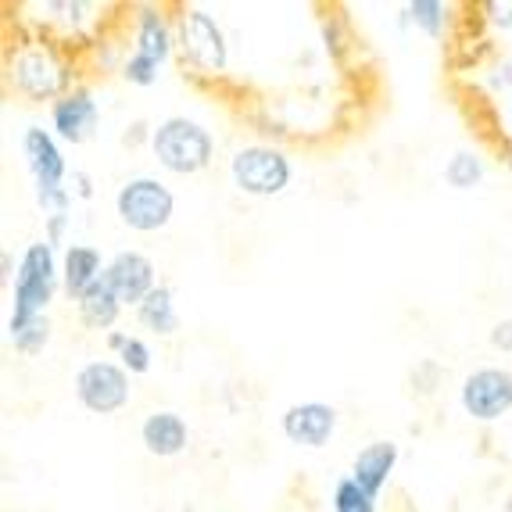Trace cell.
I'll use <instances>...</instances> for the list:
<instances>
[{
    "instance_id": "cell-37",
    "label": "cell",
    "mask_w": 512,
    "mask_h": 512,
    "mask_svg": "<svg viewBox=\"0 0 512 512\" xmlns=\"http://www.w3.org/2000/svg\"><path fill=\"white\" fill-rule=\"evenodd\" d=\"M509 287H512V273H509Z\"/></svg>"
},
{
    "instance_id": "cell-30",
    "label": "cell",
    "mask_w": 512,
    "mask_h": 512,
    "mask_svg": "<svg viewBox=\"0 0 512 512\" xmlns=\"http://www.w3.org/2000/svg\"><path fill=\"white\" fill-rule=\"evenodd\" d=\"M151 137H154V122H147V119H133L126 129H122V144L126 147H151Z\"/></svg>"
},
{
    "instance_id": "cell-35",
    "label": "cell",
    "mask_w": 512,
    "mask_h": 512,
    "mask_svg": "<svg viewBox=\"0 0 512 512\" xmlns=\"http://www.w3.org/2000/svg\"><path fill=\"white\" fill-rule=\"evenodd\" d=\"M502 162H505V169L512 172V140H505L502 144Z\"/></svg>"
},
{
    "instance_id": "cell-31",
    "label": "cell",
    "mask_w": 512,
    "mask_h": 512,
    "mask_svg": "<svg viewBox=\"0 0 512 512\" xmlns=\"http://www.w3.org/2000/svg\"><path fill=\"white\" fill-rule=\"evenodd\" d=\"M487 86L495 90V94H509L512 90V58H498L487 72Z\"/></svg>"
},
{
    "instance_id": "cell-16",
    "label": "cell",
    "mask_w": 512,
    "mask_h": 512,
    "mask_svg": "<svg viewBox=\"0 0 512 512\" xmlns=\"http://www.w3.org/2000/svg\"><path fill=\"white\" fill-rule=\"evenodd\" d=\"M140 444L154 459H180L190 448V423L176 409H151L140 423Z\"/></svg>"
},
{
    "instance_id": "cell-9",
    "label": "cell",
    "mask_w": 512,
    "mask_h": 512,
    "mask_svg": "<svg viewBox=\"0 0 512 512\" xmlns=\"http://www.w3.org/2000/svg\"><path fill=\"white\" fill-rule=\"evenodd\" d=\"M459 409L480 423H502L512 412V369L509 366H477L462 376L459 384Z\"/></svg>"
},
{
    "instance_id": "cell-27",
    "label": "cell",
    "mask_w": 512,
    "mask_h": 512,
    "mask_svg": "<svg viewBox=\"0 0 512 512\" xmlns=\"http://www.w3.org/2000/svg\"><path fill=\"white\" fill-rule=\"evenodd\" d=\"M409 380H412V391H416L419 398H430V394H437V387L444 384L441 362H437V359H419L416 366H412Z\"/></svg>"
},
{
    "instance_id": "cell-23",
    "label": "cell",
    "mask_w": 512,
    "mask_h": 512,
    "mask_svg": "<svg viewBox=\"0 0 512 512\" xmlns=\"http://www.w3.org/2000/svg\"><path fill=\"white\" fill-rule=\"evenodd\" d=\"M330 509L333 512H380L376 509V498L369 495V491H362L351 477H341L337 484H333Z\"/></svg>"
},
{
    "instance_id": "cell-6",
    "label": "cell",
    "mask_w": 512,
    "mask_h": 512,
    "mask_svg": "<svg viewBox=\"0 0 512 512\" xmlns=\"http://www.w3.org/2000/svg\"><path fill=\"white\" fill-rule=\"evenodd\" d=\"M26 11L36 15L22 18V26L29 33H40L47 40L61 43V47H97L104 33V15L101 4L94 0H36V4H22Z\"/></svg>"
},
{
    "instance_id": "cell-8",
    "label": "cell",
    "mask_w": 512,
    "mask_h": 512,
    "mask_svg": "<svg viewBox=\"0 0 512 512\" xmlns=\"http://www.w3.org/2000/svg\"><path fill=\"white\" fill-rule=\"evenodd\" d=\"M72 394L86 412L94 416H115L133 398V376L115 359H90L72 376Z\"/></svg>"
},
{
    "instance_id": "cell-15",
    "label": "cell",
    "mask_w": 512,
    "mask_h": 512,
    "mask_svg": "<svg viewBox=\"0 0 512 512\" xmlns=\"http://www.w3.org/2000/svg\"><path fill=\"white\" fill-rule=\"evenodd\" d=\"M398 462H402V444L391 441V437H376V441L362 444L359 452H355L348 477L380 502V495H384L387 484H391L394 470H398Z\"/></svg>"
},
{
    "instance_id": "cell-13",
    "label": "cell",
    "mask_w": 512,
    "mask_h": 512,
    "mask_svg": "<svg viewBox=\"0 0 512 512\" xmlns=\"http://www.w3.org/2000/svg\"><path fill=\"white\" fill-rule=\"evenodd\" d=\"M22 158H26V169L33 176V190L40 187H65L69 183V162H65V151H61V140L51 133V126H40V122H29L22 129Z\"/></svg>"
},
{
    "instance_id": "cell-28",
    "label": "cell",
    "mask_w": 512,
    "mask_h": 512,
    "mask_svg": "<svg viewBox=\"0 0 512 512\" xmlns=\"http://www.w3.org/2000/svg\"><path fill=\"white\" fill-rule=\"evenodd\" d=\"M480 18L495 33H512V0H484L480 4Z\"/></svg>"
},
{
    "instance_id": "cell-12",
    "label": "cell",
    "mask_w": 512,
    "mask_h": 512,
    "mask_svg": "<svg viewBox=\"0 0 512 512\" xmlns=\"http://www.w3.org/2000/svg\"><path fill=\"white\" fill-rule=\"evenodd\" d=\"M101 126V101H97L94 86L79 83L58 104H51V133L61 144H86Z\"/></svg>"
},
{
    "instance_id": "cell-26",
    "label": "cell",
    "mask_w": 512,
    "mask_h": 512,
    "mask_svg": "<svg viewBox=\"0 0 512 512\" xmlns=\"http://www.w3.org/2000/svg\"><path fill=\"white\" fill-rule=\"evenodd\" d=\"M319 33H323V47H326V54H330L333 61H341L344 54L351 51V29H348V22H344L337 11L333 15H323V22H319Z\"/></svg>"
},
{
    "instance_id": "cell-7",
    "label": "cell",
    "mask_w": 512,
    "mask_h": 512,
    "mask_svg": "<svg viewBox=\"0 0 512 512\" xmlns=\"http://www.w3.org/2000/svg\"><path fill=\"white\" fill-rule=\"evenodd\" d=\"M115 215L133 233H158L176 215V194L165 180L140 172L122 180V187L115 190Z\"/></svg>"
},
{
    "instance_id": "cell-22",
    "label": "cell",
    "mask_w": 512,
    "mask_h": 512,
    "mask_svg": "<svg viewBox=\"0 0 512 512\" xmlns=\"http://www.w3.org/2000/svg\"><path fill=\"white\" fill-rule=\"evenodd\" d=\"M104 344H108V351L115 355V362H119L129 376H147V373H151L154 351H151V344H147L144 337H137V333H129V330H111L108 337H104Z\"/></svg>"
},
{
    "instance_id": "cell-25",
    "label": "cell",
    "mask_w": 512,
    "mask_h": 512,
    "mask_svg": "<svg viewBox=\"0 0 512 512\" xmlns=\"http://www.w3.org/2000/svg\"><path fill=\"white\" fill-rule=\"evenodd\" d=\"M51 333H54L51 316H40L36 323H29L22 333L8 337V341H11V348H15L18 355H26V359H33V355H40V351L47 348V344H51Z\"/></svg>"
},
{
    "instance_id": "cell-20",
    "label": "cell",
    "mask_w": 512,
    "mask_h": 512,
    "mask_svg": "<svg viewBox=\"0 0 512 512\" xmlns=\"http://www.w3.org/2000/svg\"><path fill=\"white\" fill-rule=\"evenodd\" d=\"M122 312H126V308H122V301L111 294V287L104 280H97L94 287H90V291H86L83 298L76 301L79 323H83L86 330L104 333V337L115 330V323H119Z\"/></svg>"
},
{
    "instance_id": "cell-34",
    "label": "cell",
    "mask_w": 512,
    "mask_h": 512,
    "mask_svg": "<svg viewBox=\"0 0 512 512\" xmlns=\"http://www.w3.org/2000/svg\"><path fill=\"white\" fill-rule=\"evenodd\" d=\"M15 276H18L15 251H0V283H4V287H11V283H15Z\"/></svg>"
},
{
    "instance_id": "cell-19",
    "label": "cell",
    "mask_w": 512,
    "mask_h": 512,
    "mask_svg": "<svg viewBox=\"0 0 512 512\" xmlns=\"http://www.w3.org/2000/svg\"><path fill=\"white\" fill-rule=\"evenodd\" d=\"M452 22H455V8L444 4V0H409L402 8V15H398V26L416 29L427 40H444V36L452 33Z\"/></svg>"
},
{
    "instance_id": "cell-18",
    "label": "cell",
    "mask_w": 512,
    "mask_h": 512,
    "mask_svg": "<svg viewBox=\"0 0 512 512\" xmlns=\"http://www.w3.org/2000/svg\"><path fill=\"white\" fill-rule=\"evenodd\" d=\"M133 316H137L140 330H147L151 337H176V330H180L176 291H172L169 283H158V287L133 308Z\"/></svg>"
},
{
    "instance_id": "cell-17",
    "label": "cell",
    "mask_w": 512,
    "mask_h": 512,
    "mask_svg": "<svg viewBox=\"0 0 512 512\" xmlns=\"http://www.w3.org/2000/svg\"><path fill=\"white\" fill-rule=\"evenodd\" d=\"M104 269H108V258L94 244H69L61 251V291L79 301L97 280H104Z\"/></svg>"
},
{
    "instance_id": "cell-21",
    "label": "cell",
    "mask_w": 512,
    "mask_h": 512,
    "mask_svg": "<svg viewBox=\"0 0 512 512\" xmlns=\"http://www.w3.org/2000/svg\"><path fill=\"white\" fill-rule=\"evenodd\" d=\"M441 180L444 187L459 190V194H470L477 190L480 183L487 180V158L473 147H459V151L448 154V162L441 169Z\"/></svg>"
},
{
    "instance_id": "cell-11",
    "label": "cell",
    "mask_w": 512,
    "mask_h": 512,
    "mask_svg": "<svg viewBox=\"0 0 512 512\" xmlns=\"http://www.w3.org/2000/svg\"><path fill=\"white\" fill-rule=\"evenodd\" d=\"M341 427V416L330 402H294L283 409L280 416V434L287 437V444L294 448H305V452H319L337 437Z\"/></svg>"
},
{
    "instance_id": "cell-2",
    "label": "cell",
    "mask_w": 512,
    "mask_h": 512,
    "mask_svg": "<svg viewBox=\"0 0 512 512\" xmlns=\"http://www.w3.org/2000/svg\"><path fill=\"white\" fill-rule=\"evenodd\" d=\"M61 291V255L47 240H33L18 255V276L11 283V308H8V337L22 333L29 323L47 316Z\"/></svg>"
},
{
    "instance_id": "cell-32",
    "label": "cell",
    "mask_w": 512,
    "mask_h": 512,
    "mask_svg": "<svg viewBox=\"0 0 512 512\" xmlns=\"http://www.w3.org/2000/svg\"><path fill=\"white\" fill-rule=\"evenodd\" d=\"M487 344L502 355H512V316L509 319H498L491 330H487Z\"/></svg>"
},
{
    "instance_id": "cell-36",
    "label": "cell",
    "mask_w": 512,
    "mask_h": 512,
    "mask_svg": "<svg viewBox=\"0 0 512 512\" xmlns=\"http://www.w3.org/2000/svg\"><path fill=\"white\" fill-rule=\"evenodd\" d=\"M502 512H512V495H509V502H505V509Z\"/></svg>"
},
{
    "instance_id": "cell-3",
    "label": "cell",
    "mask_w": 512,
    "mask_h": 512,
    "mask_svg": "<svg viewBox=\"0 0 512 512\" xmlns=\"http://www.w3.org/2000/svg\"><path fill=\"white\" fill-rule=\"evenodd\" d=\"M176 58L194 79H222L230 72V36L212 8L176 4Z\"/></svg>"
},
{
    "instance_id": "cell-1",
    "label": "cell",
    "mask_w": 512,
    "mask_h": 512,
    "mask_svg": "<svg viewBox=\"0 0 512 512\" xmlns=\"http://www.w3.org/2000/svg\"><path fill=\"white\" fill-rule=\"evenodd\" d=\"M4 83L26 104H58L79 86V65L69 47L47 40L40 33L18 36L4 51Z\"/></svg>"
},
{
    "instance_id": "cell-10",
    "label": "cell",
    "mask_w": 512,
    "mask_h": 512,
    "mask_svg": "<svg viewBox=\"0 0 512 512\" xmlns=\"http://www.w3.org/2000/svg\"><path fill=\"white\" fill-rule=\"evenodd\" d=\"M129 51L169 65L176 58V18L162 4H133L129 8Z\"/></svg>"
},
{
    "instance_id": "cell-29",
    "label": "cell",
    "mask_w": 512,
    "mask_h": 512,
    "mask_svg": "<svg viewBox=\"0 0 512 512\" xmlns=\"http://www.w3.org/2000/svg\"><path fill=\"white\" fill-rule=\"evenodd\" d=\"M69 226H72V215H47V219H43V240H47V244H51L54 251H65L69 248V244H65V240H69Z\"/></svg>"
},
{
    "instance_id": "cell-33",
    "label": "cell",
    "mask_w": 512,
    "mask_h": 512,
    "mask_svg": "<svg viewBox=\"0 0 512 512\" xmlns=\"http://www.w3.org/2000/svg\"><path fill=\"white\" fill-rule=\"evenodd\" d=\"M69 190H72V197H76V201H90V197H94V176H90L86 169H72Z\"/></svg>"
},
{
    "instance_id": "cell-24",
    "label": "cell",
    "mask_w": 512,
    "mask_h": 512,
    "mask_svg": "<svg viewBox=\"0 0 512 512\" xmlns=\"http://www.w3.org/2000/svg\"><path fill=\"white\" fill-rule=\"evenodd\" d=\"M119 76H122V83L147 90V86H154L158 79H162V65H158V61H151V58H144V54H137V51H126V54H122Z\"/></svg>"
},
{
    "instance_id": "cell-14",
    "label": "cell",
    "mask_w": 512,
    "mask_h": 512,
    "mask_svg": "<svg viewBox=\"0 0 512 512\" xmlns=\"http://www.w3.org/2000/svg\"><path fill=\"white\" fill-rule=\"evenodd\" d=\"M104 283L111 287V294L122 301V308H137L147 294L158 287V269L144 251H115L108 258V269H104Z\"/></svg>"
},
{
    "instance_id": "cell-5",
    "label": "cell",
    "mask_w": 512,
    "mask_h": 512,
    "mask_svg": "<svg viewBox=\"0 0 512 512\" xmlns=\"http://www.w3.org/2000/svg\"><path fill=\"white\" fill-rule=\"evenodd\" d=\"M226 176L230 187L240 197L251 201H273L283 197L294 183V158L283 151L280 144H240L233 147L230 162H226Z\"/></svg>"
},
{
    "instance_id": "cell-4",
    "label": "cell",
    "mask_w": 512,
    "mask_h": 512,
    "mask_svg": "<svg viewBox=\"0 0 512 512\" xmlns=\"http://www.w3.org/2000/svg\"><path fill=\"white\" fill-rule=\"evenodd\" d=\"M151 158L169 176H201L215 162V137L205 122L190 115H165L154 122Z\"/></svg>"
}]
</instances>
